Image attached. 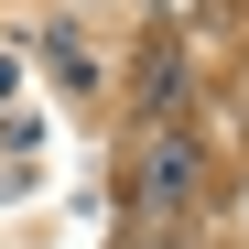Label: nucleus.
Returning <instances> with one entry per match:
<instances>
[{"instance_id":"f257e3e1","label":"nucleus","mask_w":249,"mask_h":249,"mask_svg":"<svg viewBox=\"0 0 249 249\" xmlns=\"http://www.w3.org/2000/svg\"><path fill=\"white\" fill-rule=\"evenodd\" d=\"M141 195H152V206H184V195H195V141H184V130L141 141Z\"/></svg>"}]
</instances>
